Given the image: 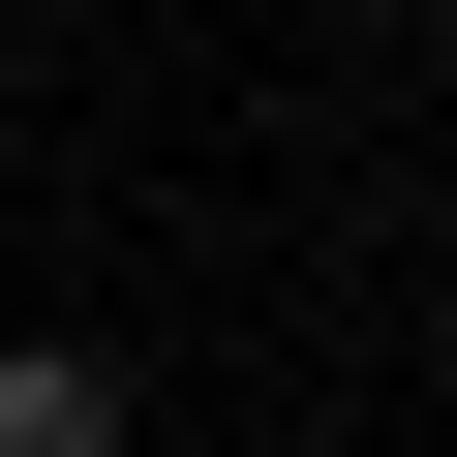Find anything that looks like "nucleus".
<instances>
[{
	"label": "nucleus",
	"instance_id": "f257e3e1",
	"mask_svg": "<svg viewBox=\"0 0 457 457\" xmlns=\"http://www.w3.org/2000/svg\"><path fill=\"white\" fill-rule=\"evenodd\" d=\"M0 457H122V366H62V336H0Z\"/></svg>",
	"mask_w": 457,
	"mask_h": 457
}]
</instances>
